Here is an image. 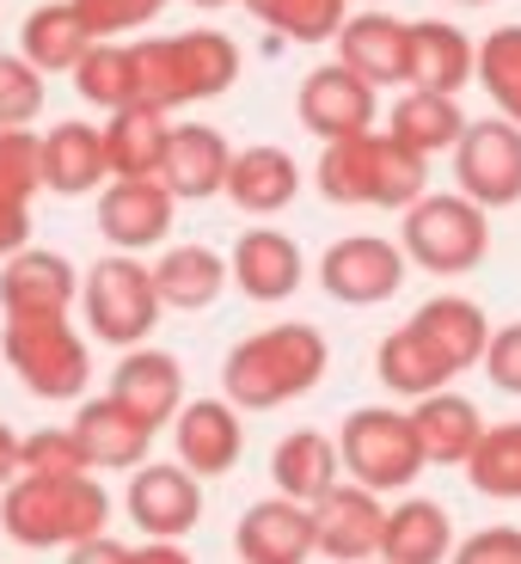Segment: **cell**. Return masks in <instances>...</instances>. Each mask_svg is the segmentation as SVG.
Here are the masks:
<instances>
[{
  "instance_id": "obj_1",
  "label": "cell",
  "mask_w": 521,
  "mask_h": 564,
  "mask_svg": "<svg viewBox=\"0 0 521 564\" xmlns=\"http://www.w3.org/2000/svg\"><path fill=\"white\" fill-rule=\"evenodd\" d=\"M332 368V344L319 325L307 319H282L264 325L252 338H240L221 362V399H234L240 411H276L307 399Z\"/></svg>"
},
{
  "instance_id": "obj_2",
  "label": "cell",
  "mask_w": 521,
  "mask_h": 564,
  "mask_svg": "<svg viewBox=\"0 0 521 564\" xmlns=\"http://www.w3.org/2000/svg\"><path fill=\"white\" fill-rule=\"evenodd\" d=\"M319 197L338 209H399L405 215L417 197H430V160L411 154L405 141H393L387 129L332 141L319 154Z\"/></svg>"
},
{
  "instance_id": "obj_3",
  "label": "cell",
  "mask_w": 521,
  "mask_h": 564,
  "mask_svg": "<svg viewBox=\"0 0 521 564\" xmlns=\"http://www.w3.org/2000/svg\"><path fill=\"white\" fill-rule=\"evenodd\" d=\"M111 528V491L86 479H13L0 491V534L25 552H68Z\"/></svg>"
},
{
  "instance_id": "obj_4",
  "label": "cell",
  "mask_w": 521,
  "mask_h": 564,
  "mask_svg": "<svg viewBox=\"0 0 521 564\" xmlns=\"http://www.w3.org/2000/svg\"><path fill=\"white\" fill-rule=\"evenodd\" d=\"M0 356L19 375L31 399L68 405L93 381V344L68 325V313H7L0 325Z\"/></svg>"
},
{
  "instance_id": "obj_5",
  "label": "cell",
  "mask_w": 521,
  "mask_h": 564,
  "mask_svg": "<svg viewBox=\"0 0 521 564\" xmlns=\"http://www.w3.org/2000/svg\"><path fill=\"white\" fill-rule=\"evenodd\" d=\"M399 246L423 276H466L491 252V209L460 191H430L399 215Z\"/></svg>"
},
{
  "instance_id": "obj_6",
  "label": "cell",
  "mask_w": 521,
  "mask_h": 564,
  "mask_svg": "<svg viewBox=\"0 0 521 564\" xmlns=\"http://www.w3.org/2000/svg\"><path fill=\"white\" fill-rule=\"evenodd\" d=\"M80 313L93 325V338L111 344V350H141V344L154 338L160 301L154 289V264H141L135 252H105L99 264H86L80 276Z\"/></svg>"
},
{
  "instance_id": "obj_7",
  "label": "cell",
  "mask_w": 521,
  "mask_h": 564,
  "mask_svg": "<svg viewBox=\"0 0 521 564\" xmlns=\"http://www.w3.org/2000/svg\"><path fill=\"white\" fill-rule=\"evenodd\" d=\"M338 454H344V479L381 497H405L417 485V473L430 466L417 448V430H411V411L399 405H356L338 430Z\"/></svg>"
},
{
  "instance_id": "obj_8",
  "label": "cell",
  "mask_w": 521,
  "mask_h": 564,
  "mask_svg": "<svg viewBox=\"0 0 521 564\" xmlns=\"http://www.w3.org/2000/svg\"><path fill=\"white\" fill-rule=\"evenodd\" d=\"M411 258L387 234H344L319 252V289L344 307H387L405 289Z\"/></svg>"
},
{
  "instance_id": "obj_9",
  "label": "cell",
  "mask_w": 521,
  "mask_h": 564,
  "mask_svg": "<svg viewBox=\"0 0 521 564\" xmlns=\"http://www.w3.org/2000/svg\"><path fill=\"white\" fill-rule=\"evenodd\" d=\"M454 191L479 209H515L521 203V123L509 117H479L466 123L454 148Z\"/></svg>"
},
{
  "instance_id": "obj_10",
  "label": "cell",
  "mask_w": 521,
  "mask_h": 564,
  "mask_svg": "<svg viewBox=\"0 0 521 564\" xmlns=\"http://www.w3.org/2000/svg\"><path fill=\"white\" fill-rule=\"evenodd\" d=\"M295 117L307 135H319L325 148L332 141H350V135H368L381 123V99L362 74H350L344 62H319L313 74H301L295 86Z\"/></svg>"
},
{
  "instance_id": "obj_11",
  "label": "cell",
  "mask_w": 521,
  "mask_h": 564,
  "mask_svg": "<svg viewBox=\"0 0 521 564\" xmlns=\"http://www.w3.org/2000/svg\"><path fill=\"white\" fill-rule=\"evenodd\" d=\"M123 516L141 540H184L203 522V479L191 466H172V460L135 466L129 491H123Z\"/></svg>"
},
{
  "instance_id": "obj_12",
  "label": "cell",
  "mask_w": 521,
  "mask_h": 564,
  "mask_svg": "<svg viewBox=\"0 0 521 564\" xmlns=\"http://www.w3.org/2000/svg\"><path fill=\"white\" fill-rule=\"evenodd\" d=\"M387 534V503L381 491L344 479L313 503V546L325 564H375Z\"/></svg>"
},
{
  "instance_id": "obj_13",
  "label": "cell",
  "mask_w": 521,
  "mask_h": 564,
  "mask_svg": "<svg viewBox=\"0 0 521 564\" xmlns=\"http://www.w3.org/2000/svg\"><path fill=\"white\" fill-rule=\"evenodd\" d=\"M172 209H178V197L160 178H111L99 191V234L111 252H166Z\"/></svg>"
},
{
  "instance_id": "obj_14",
  "label": "cell",
  "mask_w": 521,
  "mask_h": 564,
  "mask_svg": "<svg viewBox=\"0 0 521 564\" xmlns=\"http://www.w3.org/2000/svg\"><path fill=\"white\" fill-rule=\"evenodd\" d=\"M227 270H234V289L258 307H282V301L301 295L307 282V252H301L295 234L282 227H246L234 252H227Z\"/></svg>"
},
{
  "instance_id": "obj_15",
  "label": "cell",
  "mask_w": 521,
  "mask_h": 564,
  "mask_svg": "<svg viewBox=\"0 0 521 564\" xmlns=\"http://www.w3.org/2000/svg\"><path fill=\"white\" fill-rule=\"evenodd\" d=\"M172 454L197 479H227L246 454V417L234 399H191L172 423Z\"/></svg>"
},
{
  "instance_id": "obj_16",
  "label": "cell",
  "mask_w": 521,
  "mask_h": 564,
  "mask_svg": "<svg viewBox=\"0 0 521 564\" xmlns=\"http://www.w3.org/2000/svg\"><path fill=\"white\" fill-rule=\"evenodd\" d=\"M234 552L240 564H313V509L295 497H258L234 528Z\"/></svg>"
},
{
  "instance_id": "obj_17",
  "label": "cell",
  "mask_w": 521,
  "mask_h": 564,
  "mask_svg": "<svg viewBox=\"0 0 521 564\" xmlns=\"http://www.w3.org/2000/svg\"><path fill=\"white\" fill-rule=\"evenodd\" d=\"M338 62L350 74H362L375 93H381V86H405L411 19L387 13V7H362V13H350L344 31H338Z\"/></svg>"
},
{
  "instance_id": "obj_18",
  "label": "cell",
  "mask_w": 521,
  "mask_h": 564,
  "mask_svg": "<svg viewBox=\"0 0 521 564\" xmlns=\"http://www.w3.org/2000/svg\"><path fill=\"white\" fill-rule=\"evenodd\" d=\"M68 430L80 436L93 473H135V466H148L154 436H160L154 423H141L135 411L117 405L111 393H105V399H80V411H74Z\"/></svg>"
},
{
  "instance_id": "obj_19",
  "label": "cell",
  "mask_w": 521,
  "mask_h": 564,
  "mask_svg": "<svg viewBox=\"0 0 521 564\" xmlns=\"http://www.w3.org/2000/svg\"><path fill=\"white\" fill-rule=\"evenodd\" d=\"M111 399L129 405L141 423H178V411L191 405L184 399V362L172 350H154V344H141V350H123V362L111 368Z\"/></svg>"
},
{
  "instance_id": "obj_20",
  "label": "cell",
  "mask_w": 521,
  "mask_h": 564,
  "mask_svg": "<svg viewBox=\"0 0 521 564\" xmlns=\"http://www.w3.org/2000/svg\"><path fill=\"white\" fill-rule=\"evenodd\" d=\"M234 154L221 129L209 123H172V148H166V166H160V184H166L178 203H203V197H221L227 191V172H234Z\"/></svg>"
},
{
  "instance_id": "obj_21",
  "label": "cell",
  "mask_w": 521,
  "mask_h": 564,
  "mask_svg": "<svg viewBox=\"0 0 521 564\" xmlns=\"http://www.w3.org/2000/svg\"><path fill=\"white\" fill-rule=\"evenodd\" d=\"M466 80H479V43L466 37L448 19H411V62H405V86L423 93H448L460 99Z\"/></svg>"
},
{
  "instance_id": "obj_22",
  "label": "cell",
  "mask_w": 521,
  "mask_h": 564,
  "mask_svg": "<svg viewBox=\"0 0 521 564\" xmlns=\"http://www.w3.org/2000/svg\"><path fill=\"white\" fill-rule=\"evenodd\" d=\"M111 184V154H105L99 123H56L43 129V191L56 197H99Z\"/></svg>"
},
{
  "instance_id": "obj_23",
  "label": "cell",
  "mask_w": 521,
  "mask_h": 564,
  "mask_svg": "<svg viewBox=\"0 0 521 564\" xmlns=\"http://www.w3.org/2000/svg\"><path fill=\"white\" fill-rule=\"evenodd\" d=\"M166 43H172V93H178V111L234 93V80H240V43L227 37V31L197 25V31L166 37Z\"/></svg>"
},
{
  "instance_id": "obj_24",
  "label": "cell",
  "mask_w": 521,
  "mask_h": 564,
  "mask_svg": "<svg viewBox=\"0 0 521 564\" xmlns=\"http://www.w3.org/2000/svg\"><path fill=\"white\" fill-rule=\"evenodd\" d=\"M74 295H80V276L50 246H25L0 264V313H68Z\"/></svg>"
},
{
  "instance_id": "obj_25",
  "label": "cell",
  "mask_w": 521,
  "mask_h": 564,
  "mask_svg": "<svg viewBox=\"0 0 521 564\" xmlns=\"http://www.w3.org/2000/svg\"><path fill=\"white\" fill-rule=\"evenodd\" d=\"M301 197V160L276 141H252L234 154V172H227V203L240 215H282Z\"/></svg>"
},
{
  "instance_id": "obj_26",
  "label": "cell",
  "mask_w": 521,
  "mask_h": 564,
  "mask_svg": "<svg viewBox=\"0 0 521 564\" xmlns=\"http://www.w3.org/2000/svg\"><path fill=\"white\" fill-rule=\"evenodd\" d=\"M411 430H417V448L430 466H466L491 423H485V411L473 399L448 387V393H430L411 405Z\"/></svg>"
},
{
  "instance_id": "obj_27",
  "label": "cell",
  "mask_w": 521,
  "mask_h": 564,
  "mask_svg": "<svg viewBox=\"0 0 521 564\" xmlns=\"http://www.w3.org/2000/svg\"><path fill=\"white\" fill-rule=\"evenodd\" d=\"M270 485L276 497H295V503H319L332 485H344V454L338 436H319V430H289V436L270 448Z\"/></svg>"
},
{
  "instance_id": "obj_28",
  "label": "cell",
  "mask_w": 521,
  "mask_h": 564,
  "mask_svg": "<svg viewBox=\"0 0 521 564\" xmlns=\"http://www.w3.org/2000/svg\"><path fill=\"white\" fill-rule=\"evenodd\" d=\"M454 522L436 497L405 491L399 503H387V534H381V558L387 564H448L454 558Z\"/></svg>"
},
{
  "instance_id": "obj_29",
  "label": "cell",
  "mask_w": 521,
  "mask_h": 564,
  "mask_svg": "<svg viewBox=\"0 0 521 564\" xmlns=\"http://www.w3.org/2000/svg\"><path fill=\"white\" fill-rule=\"evenodd\" d=\"M411 325H417L423 338L448 356L454 375L485 368V350H491V332H497L491 313H485L479 301H466V295H430L417 313H411Z\"/></svg>"
},
{
  "instance_id": "obj_30",
  "label": "cell",
  "mask_w": 521,
  "mask_h": 564,
  "mask_svg": "<svg viewBox=\"0 0 521 564\" xmlns=\"http://www.w3.org/2000/svg\"><path fill=\"white\" fill-rule=\"evenodd\" d=\"M375 375H381L387 393H393V399H411V405H417V399H430V393H448V381H454L448 356L423 338L411 319L381 338V350H375Z\"/></svg>"
},
{
  "instance_id": "obj_31",
  "label": "cell",
  "mask_w": 521,
  "mask_h": 564,
  "mask_svg": "<svg viewBox=\"0 0 521 564\" xmlns=\"http://www.w3.org/2000/svg\"><path fill=\"white\" fill-rule=\"evenodd\" d=\"M93 43L99 37L86 31V19H80L74 0H43V7L25 13V25H19V56H25L31 68H43V74H74Z\"/></svg>"
},
{
  "instance_id": "obj_32",
  "label": "cell",
  "mask_w": 521,
  "mask_h": 564,
  "mask_svg": "<svg viewBox=\"0 0 521 564\" xmlns=\"http://www.w3.org/2000/svg\"><path fill=\"white\" fill-rule=\"evenodd\" d=\"M234 282L227 258L215 246H166L154 258V289L166 301V313H203L221 301V289Z\"/></svg>"
},
{
  "instance_id": "obj_33",
  "label": "cell",
  "mask_w": 521,
  "mask_h": 564,
  "mask_svg": "<svg viewBox=\"0 0 521 564\" xmlns=\"http://www.w3.org/2000/svg\"><path fill=\"white\" fill-rule=\"evenodd\" d=\"M387 135L405 141L411 154L436 160V154H454L466 135V111L460 99H448V93H423V86H405V99L387 111Z\"/></svg>"
},
{
  "instance_id": "obj_34",
  "label": "cell",
  "mask_w": 521,
  "mask_h": 564,
  "mask_svg": "<svg viewBox=\"0 0 521 564\" xmlns=\"http://www.w3.org/2000/svg\"><path fill=\"white\" fill-rule=\"evenodd\" d=\"M99 129H105V154H111V178H160L166 148H172L166 111L123 105V111H111Z\"/></svg>"
},
{
  "instance_id": "obj_35",
  "label": "cell",
  "mask_w": 521,
  "mask_h": 564,
  "mask_svg": "<svg viewBox=\"0 0 521 564\" xmlns=\"http://www.w3.org/2000/svg\"><path fill=\"white\" fill-rule=\"evenodd\" d=\"M466 479H473L479 497H491V503H521V417L485 430L473 460H466Z\"/></svg>"
},
{
  "instance_id": "obj_36",
  "label": "cell",
  "mask_w": 521,
  "mask_h": 564,
  "mask_svg": "<svg viewBox=\"0 0 521 564\" xmlns=\"http://www.w3.org/2000/svg\"><path fill=\"white\" fill-rule=\"evenodd\" d=\"M479 86L497 105V117L521 123V25H497L479 43Z\"/></svg>"
},
{
  "instance_id": "obj_37",
  "label": "cell",
  "mask_w": 521,
  "mask_h": 564,
  "mask_svg": "<svg viewBox=\"0 0 521 564\" xmlns=\"http://www.w3.org/2000/svg\"><path fill=\"white\" fill-rule=\"evenodd\" d=\"M74 80V93H80L86 105H93V111H123L129 105V43H93V50H86L80 56V68L68 74Z\"/></svg>"
},
{
  "instance_id": "obj_38",
  "label": "cell",
  "mask_w": 521,
  "mask_h": 564,
  "mask_svg": "<svg viewBox=\"0 0 521 564\" xmlns=\"http://www.w3.org/2000/svg\"><path fill=\"white\" fill-rule=\"evenodd\" d=\"M344 19H350V0H270L258 25L276 31L282 43H338Z\"/></svg>"
},
{
  "instance_id": "obj_39",
  "label": "cell",
  "mask_w": 521,
  "mask_h": 564,
  "mask_svg": "<svg viewBox=\"0 0 521 564\" xmlns=\"http://www.w3.org/2000/svg\"><path fill=\"white\" fill-rule=\"evenodd\" d=\"M86 473L93 460L74 430H31L19 442V479H86Z\"/></svg>"
},
{
  "instance_id": "obj_40",
  "label": "cell",
  "mask_w": 521,
  "mask_h": 564,
  "mask_svg": "<svg viewBox=\"0 0 521 564\" xmlns=\"http://www.w3.org/2000/svg\"><path fill=\"white\" fill-rule=\"evenodd\" d=\"M43 68H31L25 56H0V129H31L43 117Z\"/></svg>"
},
{
  "instance_id": "obj_41",
  "label": "cell",
  "mask_w": 521,
  "mask_h": 564,
  "mask_svg": "<svg viewBox=\"0 0 521 564\" xmlns=\"http://www.w3.org/2000/svg\"><path fill=\"white\" fill-rule=\"evenodd\" d=\"M37 191H43V135L0 129V197L31 203Z\"/></svg>"
},
{
  "instance_id": "obj_42",
  "label": "cell",
  "mask_w": 521,
  "mask_h": 564,
  "mask_svg": "<svg viewBox=\"0 0 521 564\" xmlns=\"http://www.w3.org/2000/svg\"><path fill=\"white\" fill-rule=\"evenodd\" d=\"M74 7H80L86 31L105 37V43L129 37V31H141V25H154V19L166 13V0H74Z\"/></svg>"
},
{
  "instance_id": "obj_43",
  "label": "cell",
  "mask_w": 521,
  "mask_h": 564,
  "mask_svg": "<svg viewBox=\"0 0 521 564\" xmlns=\"http://www.w3.org/2000/svg\"><path fill=\"white\" fill-rule=\"evenodd\" d=\"M485 375H491L497 393L521 399V319H515V325H497V332H491V350H485Z\"/></svg>"
},
{
  "instance_id": "obj_44",
  "label": "cell",
  "mask_w": 521,
  "mask_h": 564,
  "mask_svg": "<svg viewBox=\"0 0 521 564\" xmlns=\"http://www.w3.org/2000/svg\"><path fill=\"white\" fill-rule=\"evenodd\" d=\"M448 564H521V528H479L454 546Z\"/></svg>"
},
{
  "instance_id": "obj_45",
  "label": "cell",
  "mask_w": 521,
  "mask_h": 564,
  "mask_svg": "<svg viewBox=\"0 0 521 564\" xmlns=\"http://www.w3.org/2000/svg\"><path fill=\"white\" fill-rule=\"evenodd\" d=\"M25 246H31V203L0 197V264L13 252H25Z\"/></svg>"
},
{
  "instance_id": "obj_46",
  "label": "cell",
  "mask_w": 521,
  "mask_h": 564,
  "mask_svg": "<svg viewBox=\"0 0 521 564\" xmlns=\"http://www.w3.org/2000/svg\"><path fill=\"white\" fill-rule=\"evenodd\" d=\"M129 552H135V546L99 534V540H86V546H68V564H129Z\"/></svg>"
},
{
  "instance_id": "obj_47",
  "label": "cell",
  "mask_w": 521,
  "mask_h": 564,
  "mask_svg": "<svg viewBox=\"0 0 521 564\" xmlns=\"http://www.w3.org/2000/svg\"><path fill=\"white\" fill-rule=\"evenodd\" d=\"M129 564H197V558L184 552V540H141V546L129 552Z\"/></svg>"
},
{
  "instance_id": "obj_48",
  "label": "cell",
  "mask_w": 521,
  "mask_h": 564,
  "mask_svg": "<svg viewBox=\"0 0 521 564\" xmlns=\"http://www.w3.org/2000/svg\"><path fill=\"white\" fill-rule=\"evenodd\" d=\"M13 479H19V436L0 423V491H7Z\"/></svg>"
},
{
  "instance_id": "obj_49",
  "label": "cell",
  "mask_w": 521,
  "mask_h": 564,
  "mask_svg": "<svg viewBox=\"0 0 521 564\" xmlns=\"http://www.w3.org/2000/svg\"><path fill=\"white\" fill-rule=\"evenodd\" d=\"M197 13H221V7H234V0H191Z\"/></svg>"
},
{
  "instance_id": "obj_50",
  "label": "cell",
  "mask_w": 521,
  "mask_h": 564,
  "mask_svg": "<svg viewBox=\"0 0 521 564\" xmlns=\"http://www.w3.org/2000/svg\"><path fill=\"white\" fill-rule=\"evenodd\" d=\"M240 7H246V13H252V19H258V13H264V7H270V0H240Z\"/></svg>"
},
{
  "instance_id": "obj_51",
  "label": "cell",
  "mask_w": 521,
  "mask_h": 564,
  "mask_svg": "<svg viewBox=\"0 0 521 564\" xmlns=\"http://www.w3.org/2000/svg\"><path fill=\"white\" fill-rule=\"evenodd\" d=\"M454 7H491V0H454Z\"/></svg>"
},
{
  "instance_id": "obj_52",
  "label": "cell",
  "mask_w": 521,
  "mask_h": 564,
  "mask_svg": "<svg viewBox=\"0 0 521 564\" xmlns=\"http://www.w3.org/2000/svg\"><path fill=\"white\" fill-rule=\"evenodd\" d=\"M375 564H387V558H375Z\"/></svg>"
},
{
  "instance_id": "obj_53",
  "label": "cell",
  "mask_w": 521,
  "mask_h": 564,
  "mask_svg": "<svg viewBox=\"0 0 521 564\" xmlns=\"http://www.w3.org/2000/svg\"><path fill=\"white\" fill-rule=\"evenodd\" d=\"M368 7H375V0H368Z\"/></svg>"
}]
</instances>
